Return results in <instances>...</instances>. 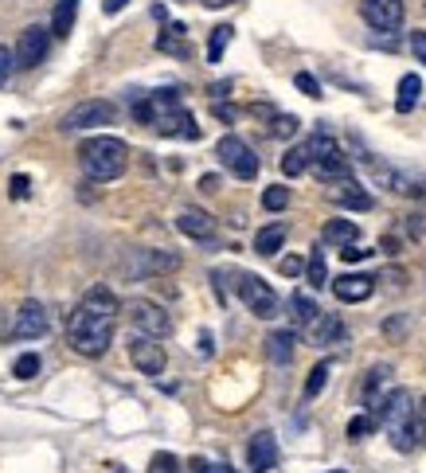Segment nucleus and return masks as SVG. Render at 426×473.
Returning <instances> with one entry per match:
<instances>
[{"label":"nucleus","mask_w":426,"mask_h":473,"mask_svg":"<svg viewBox=\"0 0 426 473\" xmlns=\"http://www.w3.org/2000/svg\"><path fill=\"white\" fill-rule=\"evenodd\" d=\"M117 313H122V305L114 293L106 285H91L67 317V344L78 357H102L114 341Z\"/></svg>","instance_id":"obj_1"},{"label":"nucleus","mask_w":426,"mask_h":473,"mask_svg":"<svg viewBox=\"0 0 426 473\" xmlns=\"http://www.w3.org/2000/svg\"><path fill=\"white\" fill-rule=\"evenodd\" d=\"M78 164H83V172L91 176L94 184H110V180H117V176L125 172V164H130V149H125L122 137L94 133V137H86V141L78 145Z\"/></svg>","instance_id":"obj_2"},{"label":"nucleus","mask_w":426,"mask_h":473,"mask_svg":"<svg viewBox=\"0 0 426 473\" xmlns=\"http://www.w3.org/2000/svg\"><path fill=\"white\" fill-rule=\"evenodd\" d=\"M375 422H380L383 430H388L391 446L399 450V454H411L419 442H414V399L407 388H391L388 399L375 407Z\"/></svg>","instance_id":"obj_3"},{"label":"nucleus","mask_w":426,"mask_h":473,"mask_svg":"<svg viewBox=\"0 0 426 473\" xmlns=\"http://www.w3.org/2000/svg\"><path fill=\"white\" fill-rule=\"evenodd\" d=\"M305 145H309V156H313V172L321 176L325 184L349 180V176H352V164H349V156L341 153V145H336L329 133H317L313 141H305Z\"/></svg>","instance_id":"obj_4"},{"label":"nucleus","mask_w":426,"mask_h":473,"mask_svg":"<svg viewBox=\"0 0 426 473\" xmlns=\"http://www.w3.org/2000/svg\"><path fill=\"white\" fill-rule=\"evenodd\" d=\"M215 156H220L223 169L231 176H239V180H254V176H259V156H254V149L243 141V137H235V133L220 137Z\"/></svg>","instance_id":"obj_5"},{"label":"nucleus","mask_w":426,"mask_h":473,"mask_svg":"<svg viewBox=\"0 0 426 473\" xmlns=\"http://www.w3.org/2000/svg\"><path fill=\"white\" fill-rule=\"evenodd\" d=\"M239 298L243 305L254 313V317H262V321H270V317H278V309H282V301H278V293L266 285L259 274H239Z\"/></svg>","instance_id":"obj_6"},{"label":"nucleus","mask_w":426,"mask_h":473,"mask_svg":"<svg viewBox=\"0 0 426 473\" xmlns=\"http://www.w3.org/2000/svg\"><path fill=\"white\" fill-rule=\"evenodd\" d=\"M114 102L106 98H91V102H78L75 110H67V117L59 122L63 133H83V130H98V125H110L114 122Z\"/></svg>","instance_id":"obj_7"},{"label":"nucleus","mask_w":426,"mask_h":473,"mask_svg":"<svg viewBox=\"0 0 426 473\" xmlns=\"http://www.w3.org/2000/svg\"><path fill=\"white\" fill-rule=\"evenodd\" d=\"M181 270V254L173 251H130L125 254V274L130 278H161V274Z\"/></svg>","instance_id":"obj_8"},{"label":"nucleus","mask_w":426,"mask_h":473,"mask_svg":"<svg viewBox=\"0 0 426 473\" xmlns=\"http://www.w3.org/2000/svg\"><path fill=\"white\" fill-rule=\"evenodd\" d=\"M125 313H130L133 333H145V337H157V341H165L168 333H173V317H168V313L157 301L133 298L130 305H125Z\"/></svg>","instance_id":"obj_9"},{"label":"nucleus","mask_w":426,"mask_h":473,"mask_svg":"<svg viewBox=\"0 0 426 473\" xmlns=\"http://www.w3.org/2000/svg\"><path fill=\"white\" fill-rule=\"evenodd\" d=\"M12 52H16V67H20V71H32V67L44 63L47 52H52V28H47V24H28L24 32H20Z\"/></svg>","instance_id":"obj_10"},{"label":"nucleus","mask_w":426,"mask_h":473,"mask_svg":"<svg viewBox=\"0 0 426 473\" xmlns=\"http://www.w3.org/2000/svg\"><path fill=\"white\" fill-rule=\"evenodd\" d=\"M130 360H133V368L141 372V376H161L165 372V344L157 341V337H145V333H133L130 337Z\"/></svg>","instance_id":"obj_11"},{"label":"nucleus","mask_w":426,"mask_h":473,"mask_svg":"<svg viewBox=\"0 0 426 473\" xmlns=\"http://www.w3.org/2000/svg\"><path fill=\"white\" fill-rule=\"evenodd\" d=\"M360 12L375 32H399L403 28V0H360Z\"/></svg>","instance_id":"obj_12"},{"label":"nucleus","mask_w":426,"mask_h":473,"mask_svg":"<svg viewBox=\"0 0 426 473\" xmlns=\"http://www.w3.org/2000/svg\"><path fill=\"white\" fill-rule=\"evenodd\" d=\"M47 333V309L39 301H24L16 313V325H12V337L16 341H36Z\"/></svg>","instance_id":"obj_13"},{"label":"nucleus","mask_w":426,"mask_h":473,"mask_svg":"<svg viewBox=\"0 0 426 473\" xmlns=\"http://www.w3.org/2000/svg\"><path fill=\"white\" fill-rule=\"evenodd\" d=\"M246 461H251V473H270L278 466V438L270 430H259L251 438V446H246Z\"/></svg>","instance_id":"obj_14"},{"label":"nucleus","mask_w":426,"mask_h":473,"mask_svg":"<svg viewBox=\"0 0 426 473\" xmlns=\"http://www.w3.org/2000/svg\"><path fill=\"white\" fill-rule=\"evenodd\" d=\"M325 196H329L336 208H344V212H368V208H372V196L364 192L360 184L352 180V176H349V180L329 184V192H325Z\"/></svg>","instance_id":"obj_15"},{"label":"nucleus","mask_w":426,"mask_h":473,"mask_svg":"<svg viewBox=\"0 0 426 473\" xmlns=\"http://www.w3.org/2000/svg\"><path fill=\"white\" fill-rule=\"evenodd\" d=\"M176 231L188 235V239H196V243H212L215 239V220L200 208H184L181 215H176Z\"/></svg>","instance_id":"obj_16"},{"label":"nucleus","mask_w":426,"mask_h":473,"mask_svg":"<svg viewBox=\"0 0 426 473\" xmlns=\"http://www.w3.org/2000/svg\"><path fill=\"white\" fill-rule=\"evenodd\" d=\"M372 290H375V278H372V274H344V278H336V282H333L336 301H344V305L368 301V298H372Z\"/></svg>","instance_id":"obj_17"},{"label":"nucleus","mask_w":426,"mask_h":473,"mask_svg":"<svg viewBox=\"0 0 426 473\" xmlns=\"http://www.w3.org/2000/svg\"><path fill=\"white\" fill-rule=\"evenodd\" d=\"M305 337H309V344H317V349H325V344H341L344 341V321L336 317V313L321 309V317L305 329Z\"/></svg>","instance_id":"obj_18"},{"label":"nucleus","mask_w":426,"mask_h":473,"mask_svg":"<svg viewBox=\"0 0 426 473\" xmlns=\"http://www.w3.org/2000/svg\"><path fill=\"white\" fill-rule=\"evenodd\" d=\"M388 380H391V368L388 364H375V368L368 372V380H364V388H360V399H364V407H368V415H375V407H380L383 399H388Z\"/></svg>","instance_id":"obj_19"},{"label":"nucleus","mask_w":426,"mask_h":473,"mask_svg":"<svg viewBox=\"0 0 426 473\" xmlns=\"http://www.w3.org/2000/svg\"><path fill=\"white\" fill-rule=\"evenodd\" d=\"M293 349H297V333L293 329H278V333L266 337V357H270L274 364H290Z\"/></svg>","instance_id":"obj_20"},{"label":"nucleus","mask_w":426,"mask_h":473,"mask_svg":"<svg viewBox=\"0 0 426 473\" xmlns=\"http://www.w3.org/2000/svg\"><path fill=\"white\" fill-rule=\"evenodd\" d=\"M285 235H290V228H285V223H266V228L254 235V254H262V259L278 254L282 243H285Z\"/></svg>","instance_id":"obj_21"},{"label":"nucleus","mask_w":426,"mask_h":473,"mask_svg":"<svg viewBox=\"0 0 426 473\" xmlns=\"http://www.w3.org/2000/svg\"><path fill=\"white\" fill-rule=\"evenodd\" d=\"M321 239L325 243H333V246H352V243H360V228H356L352 220H329L325 223V231H321Z\"/></svg>","instance_id":"obj_22"},{"label":"nucleus","mask_w":426,"mask_h":473,"mask_svg":"<svg viewBox=\"0 0 426 473\" xmlns=\"http://www.w3.org/2000/svg\"><path fill=\"white\" fill-rule=\"evenodd\" d=\"M290 317H293L297 329L305 333L317 317H321V305H317L313 298H305V293H293V298H290Z\"/></svg>","instance_id":"obj_23"},{"label":"nucleus","mask_w":426,"mask_h":473,"mask_svg":"<svg viewBox=\"0 0 426 473\" xmlns=\"http://www.w3.org/2000/svg\"><path fill=\"white\" fill-rule=\"evenodd\" d=\"M75 16H78V0H59V4H55V16H52V36H59V39L71 36Z\"/></svg>","instance_id":"obj_24"},{"label":"nucleus","mask_w":426,"mask_h":473,"mask_svg":"<svg viewBox=\"0 0 426 473\" xmlns=\"http://www.w3.org/2000/svg\"><path fill=\"white\" fill-rule=\"evenodd\" d=\"M419 94H422V78H419V75H403V78H399V98H395V110H399V114H411L414 102H419Z\"/></svg>","instance_id":"obj_25"},{"label":"nucleus","mask_w":426,"mask_h":473,"mask_svg":"<svg viewBox=\"0 0 426 473\" xmlns=\"http://www.w3.org/2000/svg\"><path fill=\"white\" fill-rule=\"evenodd\" d=\"M313 169V156H309V145H293V149H285L282 156V172L285 176H301Z\"/></svg>","instance_id":"obj_26"},{"label":"nucleus","mask_w":426,"mask_h":473,"mask_svg":"<svg viewBox=\"0 0 426 473\" xmlns=\"http://www.w3.org/2000/svg\"><path fill=\"white\" fill-rule=\"evenodd\" d=\"M305 282H309L313 290H325V282H329V262H325V251H321V246H313L309 262H305Z\"/></svg>","instance_id":"obj_27"},{"label":"nucleus","mask_w":426,"mask_h":473,"mask_svg":"<svg viewBox=\"0 0 426 473\" xmlns=\"http://www.w3.org/2000/svg\"><path fill=\"white\" fill-rule=\"evenodd\" d=\"M231 32H235L231 24H220V28H212V39H207V63H220V59H223L227 44H231Z\"/></svg>","instance_id":"obj_28"},{"label":"nucleus","mask_w":426,"mask_h":473,"mask_svg":"<svg viewBox=\"0 0 426 473\" xmlns=\"http://www.w3.org/2000/svg\"><path fill=\"white\" fill-rule=\"evenodd\" d=\"M157 47L168 55H188V47H184V28L181 24H173V28H165V36H157Z\"/></svg>","instance_id":"obj_29"},{"label":"nucleus","mask_w":426,"mask_h":473,"mask_svg":"<svg viewBox=\"0 0 426 473\" xmlns=\"http://www.w3.org/2000/svg\"><path fill=\"white\" fill-rule=\"evenodd\" d=\"M329 372H333V364L329 360H321L317 368L309 372V380H305V399H317L325 391V383H329Z\"/></svg>","instance_id":"obj_30"},{"label":"nucleus","mask_w":426,"mask_h":473,"mask_svg":"<svg viewBox=\"0 0 426 473\" xmlns=\"http://www.w3.org/2000/svg\"><path fill=\"white\" fill-rule=\"evenodd\" d=\"M285 204H290V188H285V184H270V188L262 192V208L266 212H282Z\"/></svg>","instance_id":"obj_31"},{"label":"nucleus","mask_w":426,"mask_h":473,"mask_svg":"<svg viewBox=\"0 0 426 473\" xmlns=\"http://www.w3.org/2000/svg\"><path fill=\"white\" fill-rule=\"evenodd\" d=\"M12 376L16 380H36L39 376V357H36V352H24V357H16Z\"/></svg>","instance_id":"obj_32"},{"label":"nucleus","mask_w":426,"mask_h":473,"mask_svg":"<svg viewBox=\"0 0 426 473\" xmlns=\"http://www.w3.org/2000/svg\"><path fill=\"white\" fill-rule=\"evenodd\" d=\"M270 133H274V137H293V133H297V117H293V114H274Z\"/></svg>","instance_id":"obj_33"},{"label":"nucleus","mask_w":426,"mask_h":473,"mask_svg":"<svg viewBox=\"0 0 426 473\" xmlns=\"http://www.w3.org/2000/svg\"><path fill=\"white\" fill-rule=\"evenodd\" d=\"M375 430V415H356L352 422H349V438L356 442V438H368Z\"/></svg>","instance_id":"obj_34"},{"label":"nucleus","mask_w":426,"mask_h":473,"mask_svg":"<svg viewBox=\"0 0 426 473\" xmlns=\"http://www.w3.org/2000/svg\"><path fill=\"white\" fill-rule=\"evenodd\" d=\"M414 442L426 446V396L414 403Z\"/></svg>","instance_id":"obj_35"},{"label":"nucleus","mask_w":426,"mask_h":473,"mask_svg":"<svg viewBox=\"0 0 426 473\" xmlns=\"http://www.w3.org/2000/svg\"><path fill=\"white\" fill-rule=\"evenodd\" d=\"M149 473H181V461H176L173 454H157L153 461H149Z\"/></svg>","instance_id":"obj_36"},{"label":"nucleus","mask_w":426,"mask_h":473,"mask_svg":"<svg viewBox=\"0 0 426 473\" xmlns=\"http://www.w3.org/2000/svg\"><path fill=\"white\" fill-rule=\"evenodd\" d=\"M293 83H297V91L301 94H309V98H321V83L309 75V71H301V75H293Z\"/></svg>","instance_id":"obj_37"},{"label":"nucleus","mask_w":426,"mask_h":473,"mask_svg":"<svg viewBox=\"0 0 426 473\" xmlns=\"http://www.w3.org/2000/svg\"><path fill=\"white\" fill-rule=\"evenodd\" d=\"M12 71H16V52H8V47H0V86L12 78Z\"/></svg>","instance_id":"obj_38"},{"label":"nucleus","mask_w":426,"mask_h":473,"mask_svg":"<svg viewBox=\"0 0 426 473\" xmlns=\"http://www.w3.org/2000/svg\"><path fill=\"white\" fill-rule=\"evenodd\" d=\"M301 270H305V262L297 259V254H290V259H282V262H278V274H282V278H297Z\"/></svg>","instance_id":"obj_39"},{"label":"nucleus","mask_w":426,"mask_h":473,"mask_svg":"<svg viewBox=\"0 0 426 473\" xmlns=\"http://www.w3.org/2000/svg\"><path fill=\"white\" fill-rule=\"evenodd\" d=\"M28 184H32V180H28L24 172H16V176H12V200H28V192H32Z\"/></svg>","instance_id":"obj_40"},{"label":"nucleus","mask_w":426,"mask_h":473,"mask_svg":"<svg viewBox=\"0 0 426 473\" xmlns=\"http://www.w3.org/2000/svg\"><path fill=\"white\" fill-rule=\"evenodd\" d=\"M192 473H235L231 466H212V461L204 458H192Z\"/></svg>","instance_id":"obj_41"},{"label":"nucleus","mask_w":426,"mask_h":473,"mask_svg":"<svg viewBox=\"0 0 426 473\" xmlns=\"http://www.w3.org/2000/svg\"><path fill=\"white\" fill-rule=\"evenodd\" d=\"M411 52H414V59H419V63H426V32H414L411 36Z\"/></svg>","instance_id":"obj_42"},{"label":"nucleus","mask_w":426,"mask_h":473,"mask_svg":"<svg viewBox=\"0 0 426 473\" xmlns=\"http://www.w3.org/2000/svg\"><path fill=\"white\" fill-rule=\"evenodd\" d=\"M368 254H372V251H364V246L352 243V246H344V251H341V259H344V262H360V259H368Z\"/></svg>","instance_id":"obj_43"},{"label":"nucleus","mask_w":426,"mask_h":473,"mask_svg":"<svg viewBox=\"0 0 426 473\" xmlns=\"http://www.w3.org/2000/svg\"><path fill=\"white\" fill-rule=\"evenodd\" d=\"M125 4H130V0H102V8H106V12H110V16H114V12H122Z\"/></svg>","instance_id":"obj_44"},{"label":"nucleus","mask_w":426,"mask_h":473,"mask_svg":"<svg viewBox=\"0 0 426 473\" xmlns=\"http://www.w3.org/2000/svg\"><path fill=\"white\" fill-rule=\"evenodd\" d=\"M215 117H223V122H235V110H231V106H215Z\"/></svg>","instance_id":"obj_45"},{"label":"nucleus","mask_w":426,"mask_h":473,"mask_svg":"<svg viewBox=\"0 0 426 473\" xmlns=\"http://www.w3.org/2000/svg\"><path fill=\"white\" fill-rule=\"evenodd\" d=\"M207 8H223V4H231V0H204Z\"/></svg>","instance_id":"obj_46"},{"label":"nucleus","mask_w":426,"mask_h":473,"mask_svg":"<svg viewBox=\"0 0 426 473\" xmlns=\"http://www.w3.org/2000/svg\"><path fill=\"white\" fill-rule=\"evenodd\" d=\"M333 473H344V469H333Z\"/></svg>","instance_id":"obj_47"}]
</instances>
